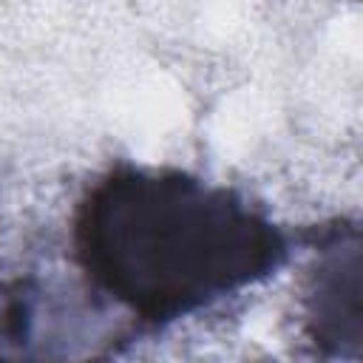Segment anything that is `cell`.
<instances>
[{
    "mask_svg": "<svg viewBox=\"0 0 363 363\" xmlns=\"http://www.w3.org/2000/svg\"><path fill=\"white\" fill-rule=\"evenodd\" d=\"M111 303L37 275L0 281V357H94V343L128 340Z\"/></svg>",
    "mask_w": 363,
    "mask_h": 363,
    "instance_id": "2",
    "label": "cell"
},
{
    "mask_svg": "<svg viewBox=\"0 0 363 363\" xmlns=\"http://www.w3.org/2000/svg\"><path fill=\"white\" fill-rule=\"evenodd\" d=\"M82 284L164 329L272 278L292 238L244 193L176 167L116 162L79 196L71 216Z\"/></svg>",
    "mask_w": 363,
    "mask_h": 363,
    "instance_id": "1",
    "label": "cell"
},
{
    "mask_svg": "<svg viewBox=\"0 0 363 363\" xmlns=\"http://www.w3.org/2000/svg\"><path fill=\"white\" fill-rule=\"evenodd\" d=\"M312 261L301 286V332L318 357L360 360L363 238L360 224L335 218L309 233Z\"/></svg>",
    "mask_w": 363,
    "mask_h": 363,
    "instance_id": "3",
    "label": "cell"
}]
</instances>
